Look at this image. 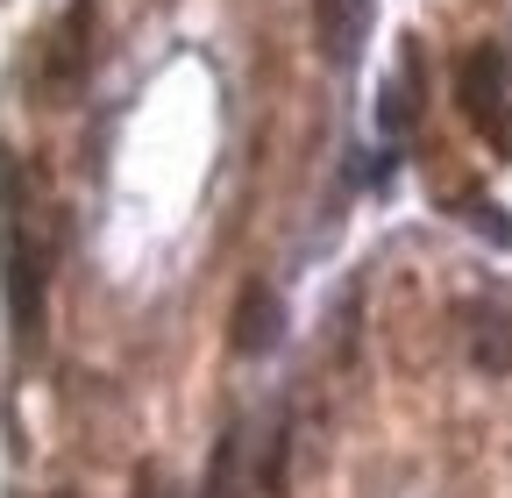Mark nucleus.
<instances>
[{"label":"nucleus","instance_id":"f257e3e1","mask_svg":"<svg viewBox=\"0 0 512 498\" xmlns=\"http://www.w3.org/2000/svg\"><path fill=\"white\" fill-rule=\"evenodd\" d=\"M0 200H8V228H0V278H8V314L22 349H36L43 335V278H50V249L29 235V207H22V164L0 150Z\"/></svg>","mask_w":512,"mask_h":498},{"label":"nucleus","instance_id":"f03ea898","mask_svg":"<svg viewBox=\"0 0 512 498\" xmlns=\"http://www.w3.org/2000/svg\"><path fill=\"white\" fill-rule=\"evenodd\" d=\"M505 50H477L470 65H463V107L477 114V129L491 143H505Z\"/></svg>","mask_w":512,"mask_h":498},{"label":"nucleus","instance_id":"7ed1b4c3","mask_svg":"<svg viewBox=\"0 0 512 498\" xmlns=\"http://www.w3.org/2000/svg\"><path fill=\"white\" fill-rule=\"evenodd\" d=\"M271 335H278V299L264 285H249L242 292V314H235V349L256 356V349H271Z\"/></svg>","mask_w":512,"mask_h":498},{"label":"nucleus","instance_id":"20e7f679","mask_svg":"<svg viewBox=\"0 0 512 498\" xmlns=\"http://www.w3.org/2000/svg\"><path fill=\"white\" fill-rule=\"evenodd\" d=\"M86 29H93V8L79 0L72 22L57 29V50H50V86H57V79H79V65H86Z\"/></svg>","mask_w":512,"mask_h":498},{"label":"nucleus","instance_id":"39448f33","mask_svg":"<svg viewBox=\"0 0 512 498\" xmlns=\"http://www.w3.org/2000/svg\"><path fill=\"white\" fill-rule=\"evenodd\" d=\"M313 29H320V50L342 57L349 50V0H313Z\"/></svg>","mask_w":512,"mask_h":498},{"label":"nucleus","instance_id":"423d86ee","mask_svg":"<svg viewBox=\"0 0 512 498\" xmlns=\"http://www.w3.org/2000/svg\"><path fill=\"white\" fill-rule=\"evenodd\" d=\"M57 498H72V491H57Z\"/></svg>","mask_w":512,"mask_h":498}]
</instances>
